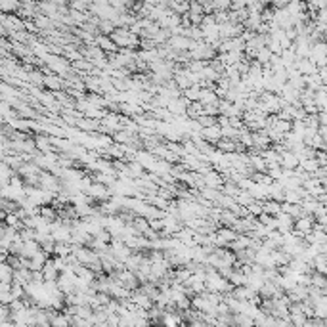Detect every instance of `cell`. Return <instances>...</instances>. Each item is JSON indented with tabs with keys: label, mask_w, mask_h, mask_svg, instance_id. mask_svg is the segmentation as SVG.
<instances>
[{
	"label": "cell",
	"mask_w": 327,
	"mask_h": 327,
	"mask_svg": "<svg viewBox=\"0 0 327 327\" xmlns=\"http://www.w3.org/2000/svg\"><path fill=\"white\" fill-rule=\"evenodd\" d=\"M90 14L96 16V18H100V20H109V22L115 23V20L121 16V10H117L111 4H92Z\"/></svg>",
	"instance_id": "obj_2"
},
{
	"label": "cell",
	"mask_w": 327,
	"mask_h": 327,
	"mask_svg": "<svg viewBox=\"0 0 327 327\" xmlns=\"http://www.w3.org/2000/svg\"><path fill=\"white\" fill-rule=\"evenodd\" d=\"M215 12L217 10H232V0H213Z\"/></svg>",
	"instance_id": "obj_24"
},
{
	"label": "cell",
	"mask_w": 327,
	"mask_h": 327,
	"mask_svg": "<svg viewBox=\"0 0 327 327\" xmlns=\"http://www.w3.org/2000/svg\"><path fill=\"white\" fill-rule=\"evenodd\" d=\"M115 29H117L115 23L109 22V20H100V22H98V31H100L102 35H113Z\"/></svg>",
	"instance_id": "obj_21"
},
{
	"label": "cell",
	"mask_w": 327,
	"mask_h": 327,
	"mask_svg": "<svg viewBox=\"0 0 327 327\" xmlns=\"http://www.w3.org/2000/svg\"><path fill=\"white\" fill-rule=\"evenodd\" d=\"M96 44L106 52V54H115V52H119V46L115 44V41L111 39V35H96Z\"/></svg>",
	"instance_id": "obj_6"
},
{
	"label": "cell",
	"mask_w": 327,
	"mask_h": 327,
	"mask_svg": "<svg viewBox=\"0 0 327 327\" xmlns=\"http://www.w3.org/2000/svg\"><path fill=\"white\" fill-rule=\"evenodd\" d=\"M14 176H16V169H12L8 163L2 161V165H0V184H2V186L10 184Z\"/></svg>",
	"instance_id": "obj_15"
},
{
	"label": "cell",
	"mask_w": 327,
	"mask_h": 327,
	"mask_svg": "<svg viewBox=\"0 0 327 327\" xmlns=\"http://www.w3.org/2000/svg\"><path fill=\"white\" fill-rule=\"evenodd\" d=\"M218 98L217 96V90L215 88H203L201 90V96H199V102L203 104V106H211V104H217Z\"/></svg>",
	"instance_id": "obj_11"
},
{
	"label": "cell",
	"mask_w": 327,
	"mask_h": 327,
	"mask_svg": "<svg viewBox=\"0 0 327 327\" xmlns=\"http://www.w3.org/2000/svg\"><path fill=\"white\" fill-rule=\"evenodd\" d=\"M245 27L243 23H236V22H226L220 23V39L226 41V39H234V37H240L243 35Z\"/></svg>",
	"instance_id": "obj_4"
},
{
	"label": "cell",
	"mask_w": 327,
	"mask_h": 327,
	"mask_svg": "<svg viewBox=\"0 0 327 327\" xmlns=\"http://www.w3.org/2000/svg\"><path fill=\"white\" fill-rule=\"evenodd\" d=\"M228 280L232 282L234 287H238V285H247V282H249V276H247L241 268H234V272H232V276H230Z\"/></svg>",
	"instance_id": "obj_17"
},
{
	"label": "cell",
	"mask_w": 327,
	"mask_h": 327,
	"mask_svg": "<svg viewBox=\"0 0 327 327\" xmlns=\"http://www.w3.org/2000/svg\"><path fill=\"white\" fill-rule=\"evenodd\" d=\"M138 2H146V0H138Z\"/></svg>",
	"instance_id": "obj_27"
},
{
	"label": "cell",
	"mask_w": 327,
	"mask_h": 327,
	"mask_svg": "<svg viewBox=\"0 0 327 327\" xmlns=\"http://www.w3.org/2000/svg\"><path fill=\"white\" fill-rule=\"evenodd\" d=\"M22 8V0H0L2 14H18Z\"/></svg>",
	"instance_id": "obj_16"
},
{
	"label": "cell",
	"mask_w": 327,
	"mask_h": 327,
	"mask_svg": "<svg viewBox=\"0 0 327 327\" xmlns=\"http://www.w3.org/2000/svg\"><path fill=\"white\" fill-rule=\"evenodd\" d=\"M111 39L115 41V44L119 48H132V50H140L142 44V37L138 33L131 31L129 27H117L111 35Z\"/></svg>",
	"instance_id": "obj_1"
},
{
	"label": "cell",
	"mask_w": 327,
	"mask_h": 327,
	"mask_svg": "<svg viewBox=\"0 0 327 327\" xmlns=\"http://www.w3.org/2000/svg\"><path fill=\"white\" fill-rule=\"evenodd\" d=\"M167 44H169L171 48H174L176 52H190L197 44V41H192V39L186 37V35H173Z\"/></svg>",
	"instance_id": "obj_3"
},
{
	"label": "cell",
	"mask_w": 327,
	"mask_h": 327,
	"mask_svg": "<svg viewBox=\"0 0 327 327\" xmlns=\"http://www.w3.org/2000/svg\"><path fill=\"white\" fill-rule=\"evenodd\" d=\"M201 90H203V88L199 87V85H192L190 88L184 90V96H186L190 102H196V100H199V96H201Z\"/></svg>",
	"instance_id": "obj_22"
},
{
	"label": "cell",
	"mask_w": 327,
	"mask_h": 327,
	"mask_svg": "<svg viewBox=\"0 0 327 327\" xmlns=\"http://www.w3.org/2000/svg\"><path fill=\"white\" fill-rule=\"evenodd\" d=\"M201 136L207 140V142H211V144H215L217 146V142L222 138V127L220 125H211V127H203L201 129Z\"/></svg>",
	"instance_id": "obj_7"
},
{
	"label": "cell",
	"mask_w": 327,
	"mask_h": 327,
	"mask_svg": "<svg viewBox=\"0 0 327 327\" xmlns=\"http://www.w3.org/2000/svg\"><path fill=\"white\" fill-rule=\"evenodd\" d=\"M48 259H50V255H48V253H44L43 249H41L37 255H33V257H31V264H29V268H31V270H43L44 264L48 262Z\"/></svg>",
	"instance_id": "obj_10"
},
{
	"label": "cell",
	"mask_w": 327,
	"mask_h": 327,
	"mask_svg": "<svg viewBox=\"0 0 327 327\" xmlns=\"http://www.w3.org/2000/svg\"><path fill=\"white\" fill-rule=\"evenodd\" d=\"M215 20H217L218 23L230 22V10H217V12H215Z\"/></svg>",
	"instance_id": "obj_25"
},
{
	"label": "cell",
	"mask_w": 327,
	"mask_h": 327,
	"mask_svg": "<svg viewBox=\"0 0 327 327\" xmlns=\"http://www.w3.org/2000/svg\"><path fill=\"white\" fill-rule=\"evenodd\" d=\"M201 77L205 79V81H211V83H218V79L222 77V73H218L215 67L211 65V62H209V65L205 67L203 71H201Z\"/></svg>",
	"instance_id": "obj_18"
},
{
	"label": "cell",
	"mask_w": 327,
	"mask_h": 327,
	"mask_svg": "<svg viewBox=\"0 0 327 327\" xmlns=\"http://www.w3.org/2000/svg\"><path fill=\"white\" fill-rule=\"evenodd\" d=\"M43 247H41V243L37 240H31V241H23V249H22V257H27V259H31L33 255H37L39 251H41Z\"/></svg>",
	"instance_id": "obj_9"
},
{
	"label": "cell",
	"mask_w": 327,
	"mask_h": 327,
	"mask_svg": "<svg viewBox=\"0 0 327 327\" xmlns=\"http://www.w3.org/2000/svg\"><path fill=\"white\" fill-rule=\"evenodd\" d=\"M54 255H58V257H67V255H71V243H58V241H56V251H54Z\"/></svg>",
	"instance_id": "obj_23"
},
{
	"label": "cell",
	"mask_w": 327,
	"mask_h": 327,
	"mask_svg": "<svg viewBox=\"0 0 327 327\" xmlns=\"http://www.w3.org/2000/svg\"><path fill=\"white\" fill-rule=\"evenodd\" d=\"M44 90L48 92H64L65 90V79L56 75V73H50L44 77Z\"/></svg>",
	"instance_id": "obj_5"
},
{
	"label": "cell",
	"mask_w": 327,
	"mask_h": 327,
	"mask_svg": "<svg viewBox=\"0 0 327 327\" xmlns=\"http://www.w3.org/2000/svg\"><path fill=\"white\" fill-rule=\"evenodd\" d=\"M264 205V213L272 215V217H278L282 213V201H276V199H264L262 201Z\"/></svg>",
	"instance_id": "obj_13"
},
{
	"label": "cell",
	"mask_w": 327,
	"mask_h": 327,
	"mask_svg": "<svg viewBox=\"0 0 327 327\" xmlns=\"http://www.w3.org/2000/svg\"><path fill=\"white\" fill-rule=\"evenodd\" d=\"M131 301L132 303H136L140 308H146V310L153 308V305H155V301H153L152 297H150V295H146V293H144V291H140V289H136V291L132 293Z\"/></svg>",
	"instance_id": "obj_8"
},
{
	"label": "cell",
	"mask_w": 327,
	"mask_h": 327,
	"mask_svg": "<svg viewBox=\"0 0 327 327\" xmlns=\"http://www.w3.org/2000/svg\"><path fill=\"white\" fill-rule=\"evenodd\" d=\"M14 274H16V268H14L10 262H2V264H0V282H10V283H14Z\"/></svg>",
	"instance_id": "obj_14"
},
{
	"label": "cell",
	"mask_w": 327,
	"mask_h": 327,
	"mask_svg": "<svg viewBox=\"0 0 327 327\" xmlns=\"http://www.w3.org/2000/svg\"><path fill=\"white\" fill-rule=\"evenodd\" d=\"M272 56H274V52H272L268 46H262L261 50L257 52V62L262 64V65H268V64H270V60H272Z\"/></svg>",
	"instance_id": "obj_20"
},
{
	"label": "cell",
	"mask_w": 327,
	"mask_h": 327,
	"mask_svg": "<svg viewBox=\"0 0 327 327\" xmlns=\"http://www.w3.org/2000/svg\"><path fill=\"white\" fill-rule=\"evenodd\" d=\"M37 2H43V0H37Z\"/></svg>",
	"instance_id": "obj_28"
},
{
	"label": "cell",
	"mask_w": 327,
	"mask_h": 327,
	"mask_svg": "<svg viewBox=\"0 0 327 327\" xmlns=\"http://www.w3.org/2000/svg\"><path fill=\"white\" fill-rule=\"evenodd\" d=\"M203 111H205V106H203L199 100H196V102H192V104L188 106V113H186V115H188L190 119H197L199 115H203Z\"/></svg>",
	"instance_id": "obj_19"
},
{
	"label": "cell",
	"mask_w": 327,
	"mask_h": 327,
	"mask_svg": "<svg viewBox=\"0 0 327 327\" xmlns=\"http://www.w3.org/2000/svg\"><path fill=\"white\" fill-rule=\"evenodd\" d=\"M217 150L222 153H234L238 152V140H230V138H220L217 142Z\"/></svg>",
	"instance_id": "obj_12"
},
{
	"label": "cell",
	"mask_w": 327,
	"mask_h": 327,
	"mask_svg": "<svg viewBox=\"0 0 327 327\" xmlns=\"http://www.w3.org/2000/svg\"><path fill=\"white\" fill-rule=\"evenodd\" d=\"M16 297L12 295V291H0V305H10Z\"/></svg>",
	"instance_id": "obj_26"
}]
</instances>
